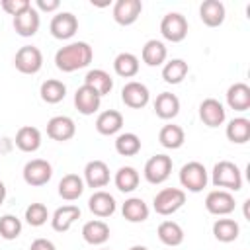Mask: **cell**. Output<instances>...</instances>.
<instances>
[{
	"instance_id": "20",
	"label": "cell",
	"mask_w": 250,
	"mask_h": 250,
	"mask_svg": "<svg viewBox=\"0 0 250 250\" xmlns=\"http://www.w3.org/2000/svg\"><path fill=\"white\" fill-rule=\"evenodd\" d=\"M199 18L209 27L221 25L225 21V4L219 0H205L199 6Z\"/></svg>"
},
{
	"instance_id": "8",
	"label": "cell",
	"mask_w": 250,
	"mask_h": 250,
	"mask_svg": "<svg viewBox=\"0 0 250 250\" xmlns=\"http://www.w3.org/2000/svg\"><path fill=\"white\" fill-rule=\"evenodd\" d=\"M21 174L27 186H45L53 178V166L43 158H33L23 166Z\"/></svg>"
},
{
	"instance_id": "16",
	"label": "cell",
	"mask_w": 250,
	"mask_h": 250,
	"mask_svg": "<svg viewBox=\"0 0 250 250\" xmlns=\"http://www.w3.org/2000/svg\"><path fill=\"white\" fill-rule=\"evenodd\" d=\"M39 25H41L39 12H37L33 6H29L27 10H23L21 14H18V16L14 18V29H16V33L21 35V37H31V35H35L37 29H39Z\"/></svg>"
},
{
	"instance_id": "25",
	"label": "cell",
	"mask_w": 250,
	"mask_h": 250,
	"mask_svg": "<svg viewBox=\"0 0 250 250\" xmlns=\"http://www.w3.org/2000/svg\"><path fill=\"white\" fill-rule=\"evenodd\" d=\"M123 127V115L117 109H105L96 119V129L100 135H115Z\"/></svg>"
},
{
	"instance_id": "5",
	"label": "cell",
	"mask_w": 250,
	"mask_h": 250,
	"mask_svg": "<svg viewBox=\"0 0 250 250\" xmlns=\"http://www.w3.org/2000/svg\"><path fill=\"white\" fill-rule=\"evenodd\" d=\"M160 33L166 41L180 43L188 35V20L178 12H170L160 21Z\"/></svg>"
},
{
	"instance_id": "11",
	"label": "cell",
	"mask_w": 250,
	"mask_h": 250,
	"mask_svg": "<svg viewBox=\"0 0 250 250\" xmlns=\"http://www.w3.org/2000/svg\"><path fill=\"white\" fill-rule=\"evenodd\" d=\"M121 100H123V104H125L127 107L141 109V107H145V105L148 104L150 92H148V88H146L145 84H141V82H137V80H131V82H127V84L123 86V90H121Z\"/></svg>"
},
{
	"instance_id": "43",
	"label": "cell",
	"mask_w": 250,
	"mask_h": 250,
	"mask_svg": "<svg viewBox=\"0 0 250 250\" xmlns=\"http://www.w3.org/2000/svg\"><path fill=\"white\" fill-rule=\"evenodd\" d=\"M59 6H61L59 0H37V8L43 12H55L59 10Z\"/></svg>"
},
{
	"instance_id": "36",
	"label": "cell",
	"mask_w": 250,
	"mask_h": 250,
	"mask_svg": "<svg viewBox=\"0 0 250 250\" xmlns=\"http://www.w3.org/2000/svg\"><path fill=\"white\" fill-rule=\"evenodd\" d=\"M188 70H189V66H188L186 61H182V59H172V61H168V62L162 66V78H164L166 84H180V82L186 78Z\"/></svg>"
},
{
	"instance_id": "13",
	"label": "cell",
	"mask_w": 250,
	"mask_h": 250,
	"mask_svg": "<svg viewBox=\"0 0 250 250\" xmlns=\"http://www.w3.org/2000/svg\"><path fill=\"white\" fill-rule=\"evenodd\" d=\"M143 12V2L141 0H117L113 4V20L119 25H131L139 20Z\"/></svg>"
},
{
	"instance_id": "46",
	"label": "cell",
	"mask_w": 250,
	"mask_h": 250,
	"mask_svg": "<svg viewBox=\"0 0 250 250\" xmlns=\"http://www.w3.org/2000/svg\"><path fill=\"white\" fill-rule=\"evenodd\" d=\"M104 250H107V248H104Z\"/></svg>"
},
{
	"instance_id": "39",
	"label": "cell",
	"mask_w": 250,
	"mask_h": 250,
	"mask_svg": "<svg viewBox=\"0 0 250 250\" xmlns=\"http://www.w3.org/2000/svg\"><path fill=\"white\" fill-rule=\"evenodd\" d=\"M21 232V221L16 215H2L0 217V236L4 240H14Z\"/></svg>"
},
{
	"instance_id": "1",
	"label": "cell",
	"mask_w": 250,
	"mask_h": 250,
	"mask_svg": "<svg viewBox=\"0 0 250 250\" xmlns=\"http://www.w3.org/2000/svg\"><path fill=\"white\" fill-rule=\"evenodd\" d=\"M94 59V51L86 41L68 43L66 47H61L55 53V64L62 72H74L84 66H88Z\"/></svg>"
},
{
	"instance_id": "27",
	"label": "cell",
	"mask_w": 250,
	"mask_h": 250,
	"mask_svg": "<svg viewBox=\"0 0 250 250\" xmlns=\"http://www.w3.org/2000/svg\"><path fill=\"white\" fill-rule=\"evenodd\" d=\"M168 57L166 45L158 39H148L143 47V62L148 66H160Z\"/></svg>"
},
{
	"instance_id": "3",
	"label": "cell",
	"mask_w": 250,
	"mask_h": 250,
	"mask_svg": "<svg viewBox=\"0 0 250 250\" xmlns=\"http://www.w3.org/2000/svg\"><path fill=\"white\" fill-rule=\"evenodd\" d=\"M186 203V191L180 188H164L154 195L152 207L158 215H172Z\"/></svg>"
},
{
	"instance_id": "6",
	"label": "cell",
	"mask_w": 250,
	"mask_h": 250,
	"mask_svg": "<svg viewBox=\"0 0 250 250\" xmlns=\"http://www.w3.org/2000/svg\"><path fill=\"white\" fill-rule=\"evenodd\" d=\"M14 64L21 74H35L43 66V55L33 45H23L18 49L14 57Z\"/></svg>"
},
{
	"instance_id": "12",
	"label": "cell",
	"mask_w": 250,
	"mask_h": 250,
	"mask_svg": "<svg viewBox=\"0 0 250 250\" xmlns=\"http://www.w3.org/2000/svg\"><path fill=\"white\" fill-rule=\"evenodd\" d=\"M74 133H76V125L68 115H55L47 121V135L53 141H59V143L70 141Z\"/></svg>"
},
{
	"instance_id": "15",
	"label": "cell",
	"mask_w": 250,
	"mask_h": 250,
	"mask_svg": "<svg viewBox=\"0 0 250 250\" xmlns=\"http://www.w3.org/2000/svg\"><path fill=\"white\" fill-rule=\"evenodd\" d=\"M199 117L207 127H219V125H223V121L227 117V111H225V107L219 100L207 98L199 104Z\"/></svg>"
},
{
	"instance_id": "2",
	"label": "cell",
	"mask_w": 250,
	"mask_h": 250,
	"mask_svg": "<svg viewBox=\"0 0 250 250\" xmlns=\"http://www.w3.org/2000/svg\"><path fill=\"white\" fill-rule=\"evenodd\" d=\"M213 186L217 188H225L227 191H238L242 188V174L240 168L234 162L229 160H221L213 166Z\"/></svg>"
},
{
	"instance_id": "45",
	"label": "cell",
	"mask_w": 250,
	"mask_h": 250,
	"mask_svg": "<svg viewBox=\"0 0 250 250\" xmlns=\"http://www.w3.org/2000/svg\"><path fill=\"white\" fill-rule=\"evenodd\" d=\"M129 250H148L146 246H141V244H135V246H131Z\"/></svg>"
},
{
	"instance_id": "32",
	"label": "cell",
	"mask_w": 250,
	"mask_h": 250,
	"mask_svg": "<svg viewBox=\"0 0 250 250\" xmlns=\"http://www.w3.org/2000/svg\"><path fill=\"white\" fill-rule=\"evenodd\" d=\"M227 139L236 145H244L250 139V119L246 117H234L227 125Z\"/></svg>"
},
{
	"instance_id": "19",
	"label": "cell",
	"mask_w": 250,
	"mask_h": 250,
	"mask_svg": "<svg viewBox=\"0 0 250 250\" xmlns=\"http://www.w3.org/2000/svg\"><path fill=\"white\" fill-rule=\"evenodd\" d=\"M78 219H80V207H76V205H62V207H59L53 213L51 227L57 232H66L74 225V221H78Z\"/></svg>"
},
{
	"instance_id": "41",
	"label": "cell",
	"mask_w": 250,
	"mask_h": 250,
	"mask_svg": "<svg viewBox=\"0 0 250 250\" xmlns=\"http://www.w3.org/2000/svg\"><path fill=\"white\" fill-rule=\"evenodd\" d=\"M29 6H31L29 0H2V10L10 16H14V18L18 14H21L23 10H27Z\"/></svg>"
},
{
	"instance_id": "22",
	"label": "cell",
	"mask_w": 250,
	"mask_h": 250,
	"mask_svg": "<svg viewBox=\"0 0 250 250\" xmlns=\"http://www.w3.org/2000/svg\"><path fill=\"white\" fill-rule=\"evenodd\" d=\"M82 238L88 244H92V246H100V244L107 242V238H109V227L104 221H100V219L88 221L82 227Z\"/></svg>"
},
{
	"instance_id": "30",
	"label": "cell",
	"mask_w": 250,
	"mask_h": 250,
	"mask_svg": "<svg viewBox=\"0 0 250 250\" xmlns=\"http://www.w3.org/2000/svg\"><path fill=\"white\" fill-rule=\"evenodd\" d=\"M139 180H141V176H139V172H137L133 166H121V168L115 172V178H113L115 188H117L119 191H123V193L135 191L137 186H139Z\"/></svg>"
},
{
	"instance_id": "28",
	"label": "cell",
	"mask_w": 250,
	"mask_h": 250,
	"mask_svg": "<svg viewBox=\"0 0 250 250\" xmlns=\"http://www.w3.org/2000/svg\"><path fill=\"white\" fill-rule=\"evenodd\" d=\"M84 84L90 86V88H92L94 92H98L100 96H105V94H109L111 88H113V78H111L105 70L94 68V70H88V74H86V78H84Z\"/></svg>"
},
{
	"instance_id": "31",
	"label": "cell",
	"mask_w": 250,
	"mask_h": 250,
	"mask_svg": "<svg viewBox=\"0 0 250 250\" xmlns=\"http://www.w3.org/2000/svg\"><path fill=\"white\" fill-rule=\"evenodd\" d=\"M156 232L160 242L166 246H180L184 242V230L176 221H162Z\"/></svg>"
},
{
	"instance_id": "40",
	"label": "cell",
	"mask_w": 250,
	"mask_h": 250,
	"mask_svg": "<svg viewBox=\"0 0 250 250\" xmlns=\"http://www.w3.org/2000/svg\"><path fill=\"white\" fill-rule=\"evenodd\" d=\"M47 219H49V211L43 203H31L25 209V221L31 227H41L47 223Z\"/></svg>"
},
{
	"instance_id": "9",
	"label": "cell",
	"mask_w": 250,
	"mask_h": 250,
	"mask_svg": "<svg viewBox=\"0 0 250 250\" xmlns=\"http://www.w3.org/2000/svg\"><path fill=\"white\" fill-rule=\"evenodd\" d=\"M205 209L211 215H229L234 211V197L227 189H213L205 197Z\"/></svg>"
},
{
	"instance_id": "21",
	"label": "cell",
	"mask_w": 250,
	"mask_h": 250,
	"mask_svg": "<svg viewBox=\"0 0 250 250\" xmlns=\"http://www.w3.org/2000/svg\"><path fill=\"white\" fill-rule=\"evenodd\" d=\"M227 104L230 109L246 111L250 107V86L244 82H236L227 90Z\"/></svg>"
},
{
	"instance_id": "33",
	"label": "cell",
	"mask_w": 250,
	"mask_h": 250,
	"mask_svg": "<svg viewBox=\"0 0 250 250\" xmlns=\"http://www.w3.org/2000/svg\"><path fill=\"white\" fill-rule=\"evenodd\" d=\"M158 141H160V145H162L164 148H172V150H176V148H180V146L184 145V141H186V133H184V129H182L180 125L170 123V125H164V127L160 129V133H158Z\"/></svg>"
},
{
	"instance_id": "17",
	"label": "cell",
	"mask_w": 250,
	"mask_h": 250,
	"mask_svg": "<svg viewBox=\"0 0 250 250\" xmlns=\"http://www.w3.org/2000/svg\"><path fill=\"white\" fill-rule=\"evenodd\" d=\"M115 207H117L115 197H113L111 193L104 191V189L94 191V193L90 195V199H88V209H90L96 217H102V219L113 215V213H115Z\"/></svg>"
},
{
	"instance_id": "35",
	"label": "cell",
	"mask_w": 250,
	"mask_h": 250,
	"mask_svg": "<svg viewBox=\"0 0 250 250\" xmlns=\"http://www.w3.org/2000/svg\"><path fill=\"white\" fill-rule=\"evenodd\" d=\"M113 70L123 78H133L139 72V59L133 53H119L113 59Z\"/></svg>"
},
{
	"instance_id": "34",
	"label": "cell",
	"mask_w": 250,
	"mask_h": 250,
	"mask_svg": "<svg viewBox=\"0 0 250 250\" xmlns=\"http://www.w3.org/2000/svg\"><path fill=\"white\" fill-rule=\"evenodd\" d=\"M240 227L234 219H217L213 223V236L219 242H232L238 238Z\"/></svg>"
},
{
	"instance_id": "29",
	"label": "cell",
	"mask_w": 250,
	"mask_h": 250,
	"mask_svg": "<svg viewBox=\"0 0 250 250\" xmlns=\"http://www.w3.org/2000/svg\"><path fill=\"white\" fill-rule=\"evenodd\" d=\"M121 213L129 223H143L148 219V205L141 197H129L123 203Z\"/></svg>"
},
{
	"instance_id": "23",
	"label": "cell",
	"mask_w": 250,
	"mask_h": 250,
	"mask_svg": "<svg viewBox=\"0 0 250 250\" xmlns=\"http://www.w3.org/2000/svg\"><path fill=\"white\" fill-rule=\"evenodd\" d=\"M154 111L160 119H174L180 113V100L176 94L162 92L154 100Z\"/></svg>"
},
{
	"instance_id": "37",
	"label": "cell",
	"mask_w": 250,
	"mask_h": 250,
	"mask_svg": "<svg viewBox=\"0 0 250 250\" xmlns=\"http://www.w3.org/2000/svg\"><path fill=\"white\" fill-rule=\"evenodd\" d=\"M39 94H41V100L47 102V104H59L64 100L66 96V86L61 82V80H55V78H49L41 84L39 88Z\"/></svg>"
},
{
	"instance_id": "4",
	"label": "cell",
	"mask_w": 250,
	"mask_h": 250,
	"mask_svg": "<svg viewBox=\"0 0 250 250\" xmlns=\"http://www.w3.org/2000/svg\"><path fill=\"white\" fill-rule=\"evenodd\" d=\"M207 182H209L207 170H205V166L201 162L191 160V162H188V164L182 166V170H180V184L188 191H193V193L203 191V188L207 186Z\"/></svg>"
},
{
	"instance_id": "10",
	"label": "cell",
	"mask_w": 250,
	"mask_h": 250,
	"mask_svg": "<svg viewBox=\"0 0 250 250\" xmlns=\"http://www.w3.org/2000/svg\"><path fill=\"white\" fill-rule=\"evenodd\" d=\"M49 29L55 39H70L78 31V20L70 12H59L57 16H53Z\"/></svg>"
},
{
	"instance_id": "26",
	"label": "cell",
	"mask_w": 250,
	"mask_h": 250,
	"mask_svg": "<svg viewBox=\"0 0 250 250\" xmlns=\"http://www.w3.org/2000/svg\"><path fill=\"white\" fill-rule=\"evenodd\" d=\"M84 191V180L78 174H66L59 182V195L66 201H74Z\"/></svg>"
},
{
	"instance_id": "44",
	"label": "cell",
	"mask_w": 250,
	"mask_h": 250,
	"mask_svg": "<svg viewBox=\"0 0 250 250\" xmlns=\"http://www.w3.org/2000/svg\"><path fill=\"white\" fill-rule=\"evenodd\" d=\"M4 199H6V186L4 182H0V203H4Z\"/></svg>"
},
{
	"instance_id": "14",
	"label": "cell",
	"mask_w": 250,
	"mask_h": 250,
	"mask_svg": "<svg viewBox=\"0 0 250 250\" xmlns=\"http://www.w3.org/2000/svg\"><path fill=\"white\" fill-rule=\"evenodd\" d=\"M102 104V96L98 92H94L90 86L82 84L76 92H74V105L82 115H92L100 109Z\"/></svg>"
},
{
	"instance_id": "24",
	"label": "cell",
	"mask_w": 250,
	"mask_h": 250,
	"mask_svg": "<svg viewBox=\"0 0 250 250\" xmlns=\"http://www.w3.org/2000/svg\"><path fill=\"white\" fill-rule=\"evenodd\" d=\"M16 146L23 152H35L41 146V133L37 127L23 125L16 133Z\"/></svg>"
},
{
	"instance_id": "38",
	"label": "cell",
	"mask_w": 250,
	"mask_h": 250,
	"mask_svg": "<svg viewBox=\"0 0 250 250\" xmlns=\"http://www.w3.org/2000/svg\"><path fill=\"white\" fill-rule=\"evenodd\" d=\"M115 150L121 156H135L141 150V139L135 133H121L115 139Z\"/></svg>"
},
{
	"instance_id": "18",
	"label": "cell",
	"mask_w": 250,
	"mask_h": 250,
	"mask_svg": "<svg viewBox=\"0 0 250 250\" xmlns=\"http://www.w3.org/2000/svg\"><path fill=\"white\" fill-rule=\"evenodd\" d=\"M84 182L90 188H104L109 184V168L104 160H90L84 166Z\"/></svg>"
},
{
	"instance_id": "42",
	"label": "cell",
	"mask_w": 250,
	"mask_h": 250,
	"mask_svg": "<svg viewBox=\"0 0 250 250\" xmlns=\"http://www.w3.org/2000/svg\"><path fill=\"white\" fill-rule=\"evenodd\" d=\"M29 250H57V248H55V244H53L51 240H47V238H35V240L31 242Z\"/></svg>"
},
{
	"instance_id": "7",
	"label": "cell",
	"mask_w": 250,
	"mask_h": 250,
	"mask_svg": "<svg viewBox=\"0 0 250 250\" xmlns=\"http://www.w3.org/2000/svg\"><path fill=\"white\" fill-rule=\"evenodd\" d=\"M170 172H172V158L166 156V154H154L146 160L145 164V180L148 184H162L170 178Z\"/></svg>"
}]
</instances>
